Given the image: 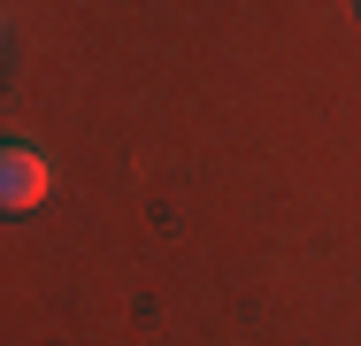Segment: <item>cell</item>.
<instances>
[{
    "mask_svg": "<svg viewBox=\"0 0 361 346\" xmlns=\"http://www.w3.org/2000/svg\"><path fill=\"white\" fill-rule=\"evenodd\" d=\"M47 185H54V162H47L39 146H0V208H8V215L39 208Z\"/></svg>",
    "mask_w": 361,
    "mask_h": 346,
    "instance_id": "cell-1",
    "label": "cell"
}]
</instances>
